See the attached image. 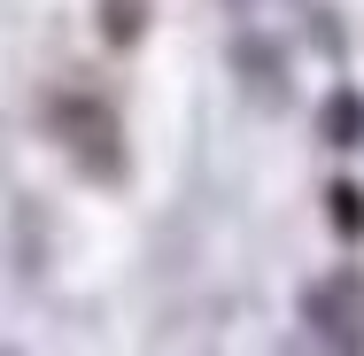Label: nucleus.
Returning <instances> with one entry per match:
<instances>
[{
	"mask_svg": "<svg viewBox=\"0 0 364 356\" xmlns=\"http://www.w3.org/2000/svg\"><path fill=\"white\" fill-rule=\"evenodd\" d=\"M302 318H310V333L333 341V356H364V279L357 271H333L326 286H310Z\"/></svg>",
	"mask_w": 364,
	"mask_h": 356,
	"instance_id": "1",
	"label": "nucleus"
},
{
	"mask_svg": "<svg viewBox=\"0 0 364 356\" xmlns=\"http://www.w3.org/2000/svg\"><path fill=\"white\" fill-rule=\"evenodd\" d=\"M357 124H364L357 101H333V140H357Z\"/></svg>",
	"mask_w": 364,
	"mask_h": 356,
	"instance_id": "2",
	"label": "nucleus"
}]
</instances>
